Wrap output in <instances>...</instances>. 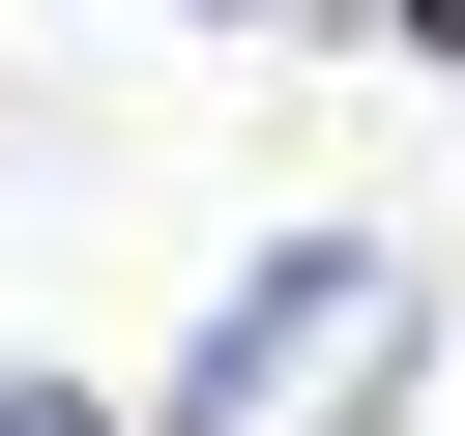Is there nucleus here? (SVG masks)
Listing matches in <instances>:
<instances>
[{
	"mask_svg": "<svg viewBox=\"0 0 465 436\" xmlns=\"http://www.w3.org/2000/svg\"><path fill=\"white\" fill-rule=\"evenodd\" d=\"M0 436H116V407H87V378H0Z\"/></svg>",
	"mask_w": 465,
	"mask_h": 436,
	"instance_id": "obj_2",
	"label": "nucleus"
},
{
	"mask_svg": "<svg viewBox=\"0 0 465 436\" xmlns=\"http://www.w3.org/2000/svg\"><path fill=\"white\" fill-rule=\"evenodd\" d=\"M407 378H436V262L407 233H262L174 349V436H378Z\"/></svg>",
	"mask_w": 465,
	"mask_h": 436,
	"instance_id": "obj_1",
	"label": "nucleus"
}]
</instances>
